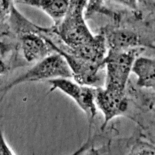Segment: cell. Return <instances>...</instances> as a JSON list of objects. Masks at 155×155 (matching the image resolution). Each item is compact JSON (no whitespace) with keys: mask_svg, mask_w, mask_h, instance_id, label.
Here are the masks:
<instances>
[{"mask_svg":"<svg viewBox=\"0 0 155 155\" xmlns=\"http://www.w3.org/2000/svg\"><path fill=\"white\" fill-rule=\"evenodd\" d=\"M87 4V0H70L64 18L51 27L71 53L92 44L97 37L91 33L85 22Z\"/></svg>","mask_w":155,"mask_h":155,"instance_id":"1","label":"cell"},{"mask_svg":"<svg viewBox=\"0 0 155 155\" xmlns=\"http://www.w3.org/2000/svg\"><path fill=\"white\" fill-rule=\"evenodd\" d=\"M73 78V73L64 58L54 52L37 62L26 73L10 82L1 89L4 94L13 87L25 82H36L55 78Z\"/></svg>","mask_w":155,"mask_h":155,"instance_id":"2","label":"cell"},{"mask_svg":"<svg viewBox=\"0 0 155 155\" xmlns=\"http://www.w3.org/2000/svg\"><path fill=\"white\" fill-rule=\"evenodd\" d=\"M144 50L143 47L122 51L107 50L104 60L107 70L105 87L125 90L134 62Z\"/></svg>","mask_w":155,"mask_h":155,"instance_id":"3","label":"cell"},{"mask_svg":"<svg viewBox=\"0 0 155 155\" xmlns=\"http://www.w3.org/2000/svg\"><path fill=\"white\" fill-rule=\"evenodd\" d=\"M70 78H59L48 80L51 85L50 92L58 89L70 97L85 113L88 121V136L87 142L90 141L91 129L97 114V107L95 102L96 87L79 84Z\"/></svg>","mask_w":155,"mask_h":155,"instance_id":"4","label":"cell"},{"mask_svg":"<svg viewBox=\"0 0 155 155\" xmlns=\"http://www.w3.org/2000/svg\"><path fill=\"white\" fill-rule=\"evenodd\" d=\"M95 102L104 116L102 130L107 127L111 120L124 114L128 108L125 90L107 87H96Z\"/></svg>","mask_w":155,"mask_h":155,"instance_id":"5","label":"cell"},{"mask_svg":"<svg viewBox=\"0 0 155 155\" xmlns=\"http://www.w3.org/2000/svg\"><path fill=\"white\" fill-rule=\"evenodd\" d=\"M18 36L22 56L28 62H38L55 52L48 42L38 33L26 32Z\"/></svg>","mask_w":155,"mask_h":155,"instance_id":"6","label":"cell"},{"mask_svg":"<svg viewBox=\"0 0 155 155\" xmlns=\"http://www.w3.org/2000/svg\"><path fill=\"white\" fill-rule=\"evenodd\" d=\"M101 31L105 38L108 50L122 51L142 47L141 37L129 29L105 28Z\"/></svg>","mask_w":155,"mask_h":155,"instance_id":"7","label":"cell"},{"mask_svg":"<svg viewBox=\"0 0 155 155\" xmlns=\"http://www.w3.org/2000/svg\"><path fill=\"white\" fill-rule=\"evenodd\" d=\"M70 0H14L15 3L39 8L46 13L58 25L64 18Z\"/></svg>","mask_w":155,"mask_h":155,"instance_id":"8","label":"cell"},{"mask_svg":"<svg viewBox=\"0 0 155 155\" xmlns=\"http://www.w3.org/2000/svg\"><path fill=\"white\" fill-rule=\"evenodd\" d=\"M131 72L137 78V84L140 87H155V59L138 56L134 62Z\"/></svg>","mask_w":155,"mask_h":155,"instance_id":"9","label":"cell"},{"mask_svg":"<svg viewBox=\"0 0 155 155\" xmlns=\"http://www.w3.org/2000/svg\"><path fill=\"white\" fill-rule=\"evenodd\" d=\"M95 13H102L110 16H114L113 12L105 5V0H87L85 11V19L90 18Z\"/></svg>","mask_w":155,"mask_h":155,"instance_id":"10","label":"cell"},{"mask_svg":"<svg viewBox=\"0 0 155 155\" xmlns=\"http://www.w3.org/2000/svg\"><path fill=\"white\" fill-rule=\"evenodd\" d=\"M10 50L7 49L6 50L4 46L2 44L0 45V76L7 74L12 68V58L8 54L5 55L6 51Z\"/></svg>","mask_w":155,"mask_h":155,"instance_id":"11","label":"cell"},{"mask_svg":"<svg viewBox=\"0 0 155 155\" xmlns=\"http://www.w3.org/2000/svg\"><path fill=\"white\" fill-rule=\"evenodd\" d=\"M129 154H155V147L145 142H138L133 145Z\"/></svg>","mask_w":155,"mask_h":155,"instance_id":"12","label":"cell"},{"mask_svg":"<svg viewBox=\"0 0 155 155\" xmlns=\"http://www.w3.org/2000/svg\"><path fill=\"white\" fill-rule=\"evenodd\" d=\"M123 5L135 13L139 12L140 5H148L150 1L148 0H109Z\"/></svg>","mask_w":155,"mask_h":155,"instance_id":"13","label":"cell"},{"mask_svg":"<svg viewBox=\"0 0 155 155\" xmlns=\"http://www.w3.org/2000/svg\"><path fill=\"white\" fill-rule=\"evenodd\" d=\"M14 3V0H0V20L10 15Z\"/></svg>","mask_w":155,"mask_h":155,"instance_id":"14","label":"cell"},{"mask_svg":"<svg viewBox=\"0 0 155 155\" xmlns=\"http://www.w3.org/2000/svg\"><path fill=\"white\" fill-rule=\"evenodd\" d=\"M0 154H15L12 149L5 141L2 131L0 130Z\"/></svg>","mask_w":155,"mask_h":155,"instance_id":"15","label":"cell"},{"mask_svg":"<svg viewBox=\"0 0 155 155\" xmlns=\"http://www.w3.org/2000/svg\"><path fill=\"white\" fill-rule=\"evenodd\" d=\"M149 6L153 7L155 8V1H150Z\"/></svg>","mask_w":155,"mask_h":155,"instance_id":"16","label":"cell"}]
</instances>
